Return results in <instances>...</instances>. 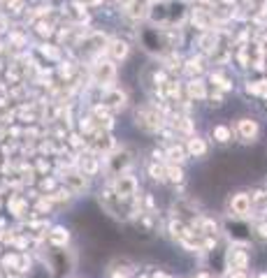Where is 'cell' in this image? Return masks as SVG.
Returning <instances> with one entry per match:
<instances>
[{"label":"cell","mask_w":267,"mask_h":278,"mask_svg":"<svg viewBox=\"0 0 267 278\" xmlns=\"http://www.w3.org/2000/svg\"><path fill=\"white\" fill-rule=\"evenodd\" d=\"M230 211H232V216H237V218L249 216V211H251V197L246 195V193H235V195L230 197Z\"/></svg>","instance_id":"obj_1"},{"label":"cell","mask_w":267,"mask_h":278,"mask_svg":"<svg viewBox=\"0 0 267 278\" xmlns=\"http://www.w3.org/2000/svg\"><path fill=\"white\" fill-rule=\"evenodd\" d=\"M237 132H239V137L244 139V142H253L256 137H258V123L251 119H239V123H237Z\"/></svg>","instance_id":"obj_2"},{"label":"cell","mask_w":267,"mask_h":278,"mask_svg":"<svg viewBox=\"0 0 267 278\" xmlns=\"http://www.w3.org/2000/svg\"><path fill=\"white\" fill-rule=\"evenodd\" d=\"M114 65L109 63V60H105V63H98L95 65V79H98V83H109V81H114Z\"/></svg>","instance_id":"obj_3"},{"label":"cell","mask_w":267,"mask_h":278,"mask_svg":"<svg viewBox=\"0 0 267 278\" xmlns=\"http://www.w3.org/2000/svg\"><path fill=\"white\" fill-rule=\"evenodd\" d=\"M135 190H137V181L133 179V176H121L119 183H116V193H119V197L135 195Z\"/></svg>","instance_id":"obj_4"},{"label":"cell","mask_w":267,"mask_h":278,"mask_svg":"<svg viewBox=\"0 0 267 278\" xmlns=\"http://www.w3.org/2000/svg\"><path fill=\"white\" fill-rule=\"evenodd\" d=\"M109 56H112V60H123L126 56H128V44L126 42H121V40H116V42H112L109 44Z\"/></svg>","instance_id":"obj_5"},{"label":"cell","mask_w":267,"mask_h":278,"mask_svg":"<svg viewBox=\"0 0 267 278\" xmlns=\"http://www.w3.org/2000/svg\"><path fill=\"white\" fill-rule=\"evenodd\" d=\"M246 262H249V257L244 255V253H239V250H232L230 253V267L232 269H246Z\"/></svg>","instance_id":"obj_6"},{"label":"cell","mask_w":267,"mask_h":278,"mask_svg":"<svg viewBox=\"0 0 267 278\" xmlns=\"http://www.w3.org/2000/svg\"><path fill=\"white\" fill-rule=\"evenodd\" d=\"M205 151H207V146L202 139H198V137L188 139V153H191V156H205Z\"/></svg>","instance_id":"obj_7"},{"label":"cell","mask_w":267,"mask_h":278,"mask_svg":"<svg viewBox=\"0 0 267 278\" xmlns=\"http://www.w3.org/2000/svg\"><path fill=\"white\" fill-rule=\"evenodd\" d=\"M188 90H191L193 98H202V95H205V86H202V81H191L188 83Z\"/></svg>","instance_id":"obj_8"},{"label":"cell","mask_w":267,"mask_h":278,"mask_svg":"<svg viewBox=\"0 0 267 278\" xmlns=\"http://www.w3.org/2000/svg\"><path fill=\"white\" fill-rule=\"evenodd\" d=\"M214 137L219 139V142H228L230 139V130L225 125H219V128H214Z\"/></svg>","instance_id":"obj_9"},{"label":"cell","mask_w":267,"mask_h":278,"mask_svg":"<svg viewBox=\"0 0 267 278\" xmlns=\"http://www.w3.org/2000/svg\"><path fill=\"white\" fill-rule=\"evenodd\" d=\"M230 278H246V274L242 269H235L232 274H230Z\"/></svg>","instance_id":"obj_10"},{"label":"cell","mask_w":267,"mask_h":278,"mask_svg":"<svg viewBox=\"0 0 267 278\" xmlns=\"http://www.w3.org/2000/svg\"><path fill=\"white\" fill-rule=\"evenodd\" d=\"M260 278H267V274H260Z\"/></svg>","instance_id":"obj_11"}]
</instances>
